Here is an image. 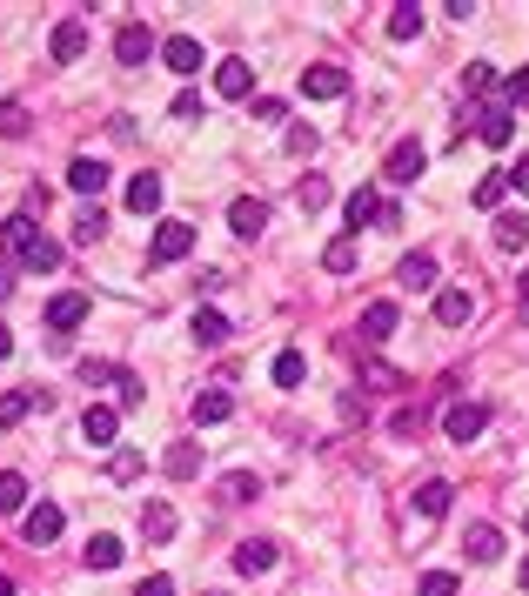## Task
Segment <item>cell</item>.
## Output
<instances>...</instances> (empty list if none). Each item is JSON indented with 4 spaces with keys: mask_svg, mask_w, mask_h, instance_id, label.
Here are the masks:
<instances>
[{
    "mask_svg": "<svg viewBox=\"0 0 529 596\" xmlns=\"http://www.w3.org/2000/svg\"><path fill=\"white\" fill-rule=\"evenodd\" d=\"M181 255H195V228L188 221H161L155 242H148V262H181Z\"/></svg>",
    "mask_w": 529,
    "mask_h": 596,
    "instance_id": "1",
    "label": "cell"
},
{
    "mask_svg": "<svg viewBox=\"0 0 529 596\" xmlns=\"http://www.w3.org/2000/svg\"><path fill=\"white\" fill-rule=\"evenodd\" d=\"M442 429H449V442H476L489 429V409L483 402H456V409L442 416Z\"/></svg>",
    "mask_w": 529,
    "mask_h": 596,
    "instance_id": "2",
    "label": "cell"
},
{
    "mask_svg": "<svg viewBox=\"0 0 529 596\" xmlns=\"http://www.w3.org/2000/svg\"><path fill=\"white\" fill-rule=\"evenodd\" d=\"M302 94H309V101H342V94H349V74H342V67H302Z\"/></svg>",
    "mask_w": 529,
    "mask_h": 596,
    "instance_id": "3",
    "label": "cell"
},
{
    "mask_svg": "<svg viewBox=\"0 0 529 596\" xmlns=\"http://www.w3.org/2000/svg\"><path fill=\"white\" fill-rule=\"evenodd\" d=\"M67 188H74V195H101V188H108V161L74 155L67 161Z\"/></svg>",
    "mask_w": 529,
    "mask_h": 596,
    "instance_id": "4",
    "label": "cell"
},
{
    "mask_svg": "<svg viewBox=\"0 0 529 596\" xmlns=\"http://www.w3.org/2000/svg\"><path fill=\"white\" fill-rule=\"evenodd\" d=\"M114 54H121V67H141L148 54H155V34H148L141 21H128L121 34H114Z\"/></svg>",
    "mask_w": 529,
    "mask_h": 596,
    "instance_id": "5",
    "label": "cell"
},
{
    "mask_svg": "<svg viewBox=\"0 0 529 596\" xmlns=\"http://www.w3.org/2000/svg\"><path fill=\"white\" fill-rule=\"evenodd\" d=\"M161 61L175 67V74H201V41L195 34H168V41H161Z\"/></svg>",
    "mask_w": 529,
    "mask_h": 596,
    "instance_id": "6",
    "label": "cell"
},
{
    "mask_svg": "<svg viewBox=\"0 0 529 596\" xmlns=\"http://www.w3.org/2000/svg\"><path fill=\"white\" fill-rule=\"evenodd\" d=\"M21 530H27V543H34V550H41V543H54V536H61V503H34Z\"/></svg>",
    "mask_w": 529,
    "mask_h": 596,
    "instance_id": "7",
    "label": "cell"
},
{
    "mask_svg": "<svg viewBox=\"0 0 529 596\" xmlns=\"http://www.w3.org/2000/svg\"><path fill=\"white\" fill-rule=\"evenodd\" d=\"M81 322H88V295H54V302H47V329H81Z\"/></svg>",
    "mask_w": 529,
    "mask_h": 596,
    "instance_id": "8",
    "label": "cell"
},
{
    "mask_svg": "<svg viewBox=\"0 0 529 596\" xmlns=\"http://www.w3.org/2000/svg\"><path fill=\"white\" fill-rule=\"evenodd\" d=\"M476 134H483L489 148H509V141H516V114H509V108H483V114H476Z\"/></svg>",
    "mask_w": 529,
    "mask_h": 596,
    "instance_id": "9",
    "label": "cell"
},
{
    "mask_svg": "<svg viewBox=\"0 0 529 596\" xmlns=\"http://www.w3.org/2000/svg\"><path fill=\"white\" fill-rule=\"evenodd\" d=\"M188 335H195L201 349H221V342H228V315H221V309H195V315H188Z\"/></svg>",
    "mask_w": 529,
    "mask_h": 596,
    "instance_id": "10",
    "label": "cell"
},
{
    "mask_svg": "<svg viewBox=\"0 0 529 596\" xmlns=\"http://www.w3.org/2000/svg\"><path fill=\"white\" fill-rule=\"evenodd\" d=\"M422 168H429L422 141H396V148H389V181H416Z\"/></svg>",
    "mask_w": 529,
    "mask_h": 596,
    "instance_id": "11",
    "label": "cell"
},
{
    "mask_svg": "<svg viewBox=\"0 0 529 596\" xmlns=\"http://www.w3.org/2000/svg\"><path fill=\"white\" fill-rule=\"evenodd\" d=\"M248 88H255V67H248V61H221V67H215V94L242 101Z\"/></svg>",
    "mask_w": 529,
    "mask_h": 596,
    "instance_id": "12",
    "label": "cell"
},
{
    "mask_svg": "<svg viewBox=\"0 0 529 596\" xmlns=\"http://www.w3.org/2000/svg\"><path fill=\"white\" fill-rule=\"evenodd\" d=\"M228 221H235V235H248V242H255V235H262V228H268V201L242 195V201H235V208H228Z\"/></svg>",
    "mask_w": 529,
    "mask_h": 596,
    "instance_id": "13",
    "label": "cell"
},
{
    "mask_svg": "<svg viewBox=\"0 0 529 596\" xmlns=\"http://www.w3.org/2000/svg\"><path fill=\"white\" fill-rule=\"evenodd\" d=\"M235 570H242V576H262V570H275V543H268V536H248L242 550H235Z\"/></svg>",
    "mask_w": 529,
    "mask_h": 596,
    "instance_id": "14",
    "label": "cell"
},
{
    "mask_svg": "<svg viewBox=\"0 0 529 596\" xmlns=\"http://www.w3.org/2000/svg\"><path fill=\"white\" fill-rule=\"evenodd\" d=\"M235 416V396H228V389H201L195 396V422L201 429H215V422H228Z\"/></svg>",
    "mask_w": 529,
    "mask_h": 596,
    "instance_id": "15",
    "label": "cell"
},
{
    "mask_svg": "<svg viewBox=\"0 0 529 596\" xmlns=\"http://www.w3.org/2000/svg\"><path fill=\"white\" fill-rule=\"evenodd\" d=\"M114 429H121V409H108V402H94L88 416H81V436L101 449V442H114Z\"/></svg>",
    "mask_w": 529,
    "mask_h": 596,
    "instance_id": "16",
    "label": "cell"
},
{
    "mask_svg": "<svg viewBox=\"0 0 529 596\" xmlns=\"http://www.w3.org/2000/svg\"><path fill=\"white\" fill-rule=\"evenodd\" d=\"M47 47H54V61H81V54H88V27H81V21H61Z\"/></svg>",
    "mask_w": 529,
    "mask_h": 596,
    "instance_id": "17",
    "label": "cell"
},
{
    "mask_svg": "<svg viewBox=\"0 0 529 596\" xmlns=\"http://www.w3.org/2000/svg\"><path fill=\"white\" fill-rule=\"evenodd\" d=\"M396 335V302H369L362 309V342H389Z\"/></svg>",
    "mask_w": 529,
    "mask_h": 596,
    "instance_id": "18",
    "label": "cell"
},
{
    "mask_svg": "<svg viewBox=\"0 0 529 596\" xmlns=\"http://www.w3.org/2000/svg\"><path fill=\"white\" fill-rule=\"evenodd\" d=\"M382 208H389V201L375 195V188H355V195H349V208H342V215H349V228H369V221H382Z\"/></svg>",
    "mask_w": 529,
    "mask_h": 596,
    "instance_id": "19",
    "label": "cell"
},
{
    "mask_svg": "<svg viewBox=\"0 0 529 596\" xmlns=\"http://www.w3.org/2000/svg\"><path fill=\"white\" fill-rule=\"evenodd\" d=\"M21 268H34V275H47V268H61V242H47V235H34V242L14 255Z\"/></svg>",
    "mask_w": 529,
    "mask_h": 596,
    "instance_id": "20",
    "label": "cell"
},
{
    "mask_svg": "<svg viewBox=\"0 0 529 596\" xmlns=\"http://www.w3.org/2000/svg\"><path fill=\"white\" fill-rule=\"evenodd\" d=\"M469 309H476V302H469L463 288H442V295H436V322H442V329H463Z\"/></svg>",
    "mask_w": 529,
    "mask_h": 596,
    "instance_id": "21",
    "label": "cell"
},
{
    "mask_svg": "<svg viewBox=\"0 0 529 596\" xmlns=\"http://www.w3.org/2000/svg\"><path fill=\"white\" fill-rule=\"evenodd\" d=\"M128 208L134 215H155L161 208V175H134L128 181Z\"/></svg>",
    "mask_w": 529,
    "mask_h": 596,
    "instance_id": "22",
    "label": "cell"
},
{
    "mask_svg": "<svg viewBox=\"0 0 529 596\" xmlns=\"http://www.w3.org/2000/svg\"><path fill=\"white\" fill-rule=\"evenodd\" d=\"M416 34H422V7H416V0L389 7V41H416Z\"/></svg>",
    "mask_w": 529,
    "mask_h": 596,
    "instance_id": "23",
    "label": "cell"
},
{
    "mask_svg": "<svg viewBox=\"0 0 529 596\" xmlns=\"http://www.w3.org/2000/svg\"><path fill=\"white\" fill-rule=\"evenodd\" d=\"M141 536H148V543H168V536H175V509L148 503V509H141Z\"/></svg>",
    "mask_w": 529,
    "mask_h": 596,
    "instance_id": "24",
    "label": "cell"
},
{
    "mask_svg": "<svg viewBox=\"0 0 529 596\" xmlns=\"http://www.w3.org/2000/svg\"><path fill=\"white\" fill-rule=\"evenodd\" d=\"M463 550H469V563H496V556H503V536L489 530V523H476V530H469V543H463Z\"/></svg>",
    "mask_w": 529,
    "mask_h": 596,
    "instance_id": "25",
    "label": "cell"
},
{
    "mask_svg": "<svg viewBox=\"0 0 529 596\" xmlns=\"http://www.w3.org/2000/svg\"><path fill=\"white\" fill-rule=\"evenodd\" d=\"M255 496H262V476H248V469L221 476V503H255Z\"/></svg>",
    "mask_w": 529,
    "mask_h": 596,
    "instance_id": "26",
    "label": "cell"
},
{
    "mask_svg": "<svg viewBox=\"0 0 529 596\" xmlns=\"http://www.w3.org/2000/svg\"><path fill=\"white\" fill-rule=\"evenodd\" d=\"M121 536H88V570H114V563H121Z\"/></svg>",
    "mask_w": 529,
    "mask_h": 596,
    "instance_id": "27",
    "label": "cell"
},
{
    "mask_svg": "<svg viewBox=\"0 0 529 596\" xmlns=\"http://www.w3.org/2000/svg\"><path fill=\"white\" fill-rule=\"evenodd\" d=\"M355 255H362V248H355V235H342V242H329V248H322V268H329V275H349V268H355Z\"/></svg>",
    "mask_w": 529,
    "mask_h": 596,
    "instance_id": "28",
    "label": "cell"
},
{
    "mask_svg": "<svg viewBox=\"0 0 529 596\" xmlns=\"http://www.w3.org/2000/svg\"><path fill=\"white\" fill-rule=\"evenodd\" d=\"M396 275H402V288H429V282H436V255H409Z\"/></svg>",
    "mask_w": 529,
    "mask_h": 596,
    "instance_id": "29",
    "label": "cell"
},
{
    "mask_svg": "<svg viewBox=\"0 0 529 596\" xmlns=\"http://www.w3.org/2000/svg\"><path fill=\"white\" fill-rule=\"evenodd\" d=\"M523 242H529V221H523V215H496V248H509V255H516Z\"/></svg>",
    "mask_w": 529,
    "mask_h": 596,
    "instance_id": "30",
    "label": "cell"
},
{
    "mask_svg": "<svg viewBox=\"0 0 529 596\" xmlns=\"http://www.w3.org/2000/svg\"><path fill=\"white\" fill-rule=\"evenodd\" d=\"M302 376H309V362H302V349H282V355H275V382H282V389H295Z\"/></svg>",
    "mask_w": 529,
    "mask_h": 596,
    "instance_id": "31",
    "label": "cell"
},
{
    "mask_svg": "<svg viewBox=\"0 0 529 596\" xmlns=\"http://www.w3.org/2000/svg\"><path fill=\"white\" fill-rule=\"evenodd\" d=\"M34 402H41L34 389H14V396H0V429H14V422H21L27 409H34Z\"/></svg>",
    "mask_w": 529,
    "mask_h": 596,
    "instance_id": "32",
    "label": "cell"
},
{
    "mask_svg": "<svg viewBox=\"0 0 529 596\" xmlns=\"http://www.w3.org/2000/svg\"><path fill=\"white\" fill-rule=\"evenodd\" d=\"M449 496H456L449 483H422V489H416V509H422V516H442V509H449Z\"/></svg>",
    "mask_w": 529,
    "mask_h": 596,
    "instance_id": "33",
    "label": "cell"
},
{
    "mask_svg": "<svg viewBox=\"0 0 529 596\" xmlns=\"http://www.w3.org/2000/svg\"><path fill=\"white\" fill-rule=\"evenodd\" d=\"M101 235H108V215H101V208H81V215H74V242H101Z\"/></svg>",
    "mask_w": 529,
    "mask_h": 596,
    "instance_id": "34",
    "label": "cell"
},
{
    "mask_svg": "<svg viewBox=\"0 0 529 596\" xmlns=\"http://www.w3.org/2000/svg\"><path fill=\"white\" fill-rule=\"evenodd\" d=\"M201 469V449L195 442H175V449H168V476H195Z\"/></svg>",
    "mask_w": 529,
    "mask_h": 596,
    "instance_id": "35",
    "label": "cell"
},
{
    "mask_svg": "<svg viewBox=\"0 0 529 596\" xmlns=\"http://www.w3.org/2000/svg\"><path fill=\"white\" fill-rule=\"evenodd\" d=\"M503 188H509V175H483L469 201H476V208H503Z\"/></svg>",
    "mask_w": 529,
    "mask_h": 596,
    "instance_id": "36",
    "label": "cell"
},
{
    "mask_svg": "<svg viewBox=\"0 0 529 596\" xmlns=\"http://www.w3.org/2000/svg\"><path fill=\"white\" fill-rule=\"evenodd\" d=\"M0 134H7V141H21V134H27V108H21V101H0Z\"/></svg>",
    "mask_w": 529,
    "mask_h": 596,
    "instance_id": "37",
    "label": "cell"
},
{
    "mask_svg": "<svg viewBox=\"0 0 529 596\" xmlns=\"http://www.w3.org/2000/svg\"><path fill=\"white\" fill-rule=\"evenodd\" d=\"M295 201H302L309 215H315V208H329V181H322V175H309L302 188H295Z\"/></svg>",
    "mask_w": 529,
    "mask_h": 596,
    "instance_id": "38",
    "label": "cell"
},
{
    "mask_svg": "<svg viewBox=\"0 0 529 596\" xmlns=\"http://www.w3.org/2000/svg\"><path fill=\"white\" fill-rule=\"evenodd\" d=\"M503 101L509 108H529V67H516V74L503 81Z\"/></svg>",
    "mask_w": 529,
    "mask_h": 596,
    "instance_id": "39",
    "label": "cell"
},
{
    "mask_svg": "<svg viewBox=\"0 0 529 596\" xmlns=\"http://www.w3.org/2000/svg\"><path fill=\"white\" fill-rule=\"evenodd\" d=\"M416 596H456V576H449V570H429V576L416 583Z\"/></svg>",
    "mask_w": 529,
    "mask_h": 596,
    "instance_id": "40",
    "label": "cell"
},
{
    "mask_svg": "<svg viewBox=\"0 0 529 596\" xmlns=\"http://www.w3.org/2000/svg\"><path fill=\"white\" fill-rule=\"evenodd\" d=\"M21 503H27V483L7 469V476H0V509H21Z\"/></svg>",
    "mask_w": 529,
    "mask_h": 596,
    "instance_id": "41",
    "label": "cell"
},
{
    "mask_svg": "<svg viewBox=\"0 0 529 596\" xmlns=\"http://www.w3.org/2000/svg\"><path fill=\"white\" fill-rule=\"evenodd\" d=\"M362 382H375V389H402L396 369H382V362H362Z\"/></svg>",
    "mask_w": 529,
    "mask_h": 596,
    "instance_id": "42",
    "label": "cell"
},
{
    "mask_svg": "<svg viewBox=\"0 0 529 596\" xmlns=\"http://www.w3.org/2000/svg\"><path fill=\"white\" fill-rule=\"evenodd\" d=\"M128 476H141V449H121V456H114V483H128Z\"/></svg>",
    "mask_w": 529,
    "mask_h": 596,
    "instance_id": "43",
    "label": "cell"
},
{
    "mask_svg": "<svg viewBox=\"0 0 529 596\" xmlns=\"http://www.w3.org/2000/svg\"><path fill=\"white\" fill-rule=\"evenodd\" d=\"M195 114H201V94H195V88L175 94V121H195Z\"/></svg>",
    "mask_w": 529,
    "mask_h": 596,
    "instance_id": "44",
    "label": "cell"
},
{
    "mask_svg": "<svg viewBox=\"0 0 529 596\" xmlns=\"http://www.w3.org/2000/svg\"><path fill=\"white\" fill-rule=\"evenodd\" d=\"M288 148H295V155H315V128H288Z\"/></svg>",
    "mask_w": 529,
    "mask_h": 596,
    "instance_id": "45",
    "label": "cell"
},
{
    "mask_svg": "<svg viewBox=\"0 0 529 596\" xmlns=\"http://www.w3.org/2000/svg\"><path fill=\"white\" fill-rule=\"evenodd\" d=\"M489 81H496V74H489V67H483V61H476V67H469V74H463V88H469V94H483V88H489Z\"/></svg>",
    "mask_w": 529,
    "mask_h": 596,
    "instance_id": "46",
    "label": "cell"
},
{
    "mask_svg": "<svg viewBox=\"0 0 529 596\" xmlns=\"http://www.w3.org/2000/svg\"><path fill=\"white\" fill-rule=\"evenodd\" d=\"M134 596H175V583H168V576H141V590Z\"/></svg>",
    "mask_w": 529,
    "mask_h": 596,
    "instance_id": "47",
    "label": "cell"
},
{
    "mask_svg": "<svg viewBox=\"0 0 529 596\" xmlns=\"http://www.w3.org/2000/svg\"><path fill=\"white\" fill-rule=\"evenodd\" d=\"M503 175H509V188H523V195H529V155L516 161V168H503Z\"/></svg>",
    "mask_w": 529,
    "mask_h": 596,
    "instance_id": "48",
    "label": "cell"
},
{
    "mask_svg": "<svg viewBox=\"0 0 529 596\" xmlns=\"http://www.w3.org/2000/svg\"><path fill=\"white\" fill-rule=\"evenodd\" d=\"M7 355H14V329H7V322H0V362H7Z\"/></svg>",
    "mask_w": 529,
    "mask_h": 596,
    "instance_id": "49",
    "label": "cell"
},
{
    "mask_svg": "<svg viewBox=\"0 0 529 596\" xmlns=\"http://www.w3.org/2000/svg\"><path fill=\"white\" fill-rule=\"evenodd\" d=\"M7 288H14V282H7V268H0V302H7Z\"/></svg>",
    "mask_w": 529,
    "mask_h": 596,
    "instance_id": "50",
    "label": "cell"
},
{
    "mask_svg": "<svg viewBox=\"0 0 529 596\" xmlns=\"http://www.w3.org/2000/svg\"><path fill=\"white\" fill-rule=\"evenodd\" d=\"M0 596H14V576H0Z\"/></svg>",
    "mask_w": 529,
    "mask_h": 596,
    "instance_id": "51",
    "label": "cell"
},
{
    "mask_svg": "<svg viewBox=\"0 0 529 596\" xmlns=\"http://www.w3.org/2000/svg\"><path fill=\"white\" fill-rule=\"evenodd\" d=\"M523 309H529V268H523Z\"/></svg>",
    "mask_w": 529,
    "mask_h": 596,
    "instance_id": "52",
    "label": "cell"
},
{
    "mask_svg": "<svg viewBox=\"0 0 529 596\" xmlns=\"http://www.w3.org/2000/svg\"><path fill=\"white\" fill-rule=\"evenodd\" d=\"M523 590H529V563H523Z\"/></svg>",
    "mask_w": 529,
    "mask_h": 596,
    "instance_id": "53",
    "label": "cell"
},
{
    "mask_svg": "<svg viewBox=\"0 0 529 596\" xmlns=\"http://www.w3.org/2000/svg\"><path fill=\"white\" fill-rule=\"evenodd\" d=\"M208 596H228V590H208Z\"/></svg>",
    "mask_w": 529,
    "mask_h": 596,
    "instance_id": "54",
    "label": "cell"
},
{
    "mask_svg": "<svg viewBox=\"0 0 529 596\" xmlns=\"http://www.w3.org/2000/svg\"><path fill=\"white\" fill-rule=\"evenodd\" d=\"M523 523H529V516H523Z\"/></svg>",
    "mask_w": 529,
    "mask_h": 596,
    "instance_id": "55",
    "label": "cell"
}]
</instances>
